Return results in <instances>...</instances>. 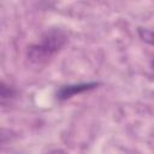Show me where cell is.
<instances>
[{
	"mask_svg": "<svg viewBox=\"0 0 154 154\" xmlns=\"http://www.w3.org/2000/svg\"><path fill=\"white\" fill-rule=\"evenodd\" d=\"M99 85V83L96 82H89V83H78V84H69V85H64L61 87L58 93H57V97L59 100H67L70 97H72L76 94H81L88 90H91L94 88H96Z\"/></svg>",
	"mask_w": 154,
	"mask_h": 154,
	"instance_id": "7a4b0ae2",
	"label": "cell"
},
{
	"mask_svg": "<svg viewBox=\"0 0 154 154\" xmlns=\"http://www.w3.org/2000/svg\"><path fill=\"white\" fill-rule=\"evenodd\" d=\"M138 34L141 36V38L150 45L154 46V30H149V29H140L138 30ZM152 66L154 69V60L152 63Z\"/></svg>",
	"mask_w": 154,
	"mask_h": 154,
	"instance_id": "3957f363",
	"label": "cell"
},
{
	"mask_svg": "<svg viewBox=\"0 0 154 154\" xmlns=\"http://www.w3.org/2000/svg\"><path fill=\"white\" fill-rule=\"evenodd\" d=\"M46 154H67V153L65 150H63V149H52Z\"/></svg>",
	"mask_w": 154,
	"mask_h": 154,
	"instance_id": "5b68a950",
	"label": "cell"
},
{
	"mask_svg": "<svg viewBox=\"0 0 154 154\" xmlns=\"http://www.w3.org/2000/svg\"><path fill=\"white\" fill-rule=\"evenodd\" d=\"M67 42V34L61 29H49L40 38L37 43L28 48L26 58L30 64L41 66L47 64Z\"/></svg>",
	"mask_w": 154,
	"mask_h": 154,
	"instance_id": "6da1fadb",
	"label": "cell"
},
{
	"mask_svg": "<svg viewBox=\"0 0 154 154\" xmlns=\"http://www.w3.org/2000/svg\"><path fill=\"white\" fill-rule=\"evenodd\" d=\"M13 95H14V91H13V89H12L11 87L6 85V84L2 82V83H1V90H0L1 102L4 103L6 99H11V97H13Z\"/></svg>",
	"mask_w": 154,
	"mask_h": 154,
	"instance_id": "277c9868",
	"label": "cell"
}]
</instances>
